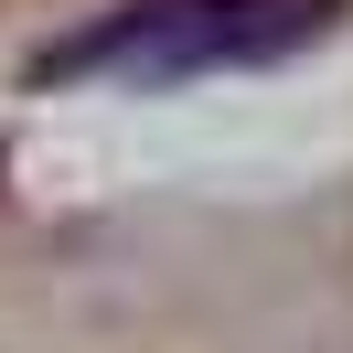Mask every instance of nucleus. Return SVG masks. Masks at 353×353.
I'll return each mask as SVG.
<instances>
[{
	"instance_id": "f257e3e1",
	"label": "nucleus",
	"mask_w": 353,
	"mask_h": 353,
	"mask_svg": "<svg viewBox=\"0 0 353 353\" xmlns=\"http://www.w3.org/2000/svg\"><path fill=\"white\" fill-rule=\"evenodd\" d=\"M343 22V0H129L32 54V86H193V75L289 65Z\"/></svg>"
}]
</instances>
